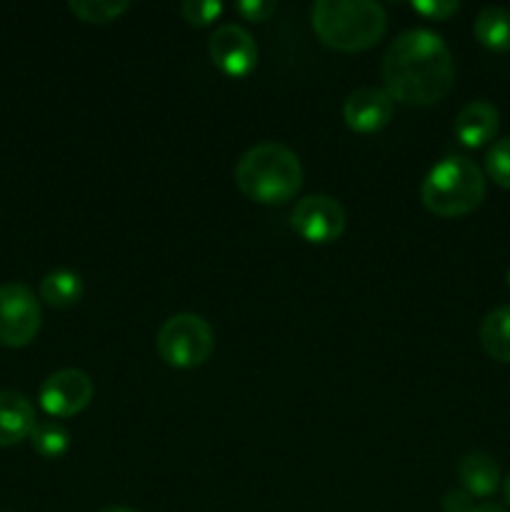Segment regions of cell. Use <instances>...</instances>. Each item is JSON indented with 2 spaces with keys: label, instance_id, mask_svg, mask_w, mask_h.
<instances>
[{
  "label": "cell",
  "instance_id": "cell-1",
  "mask_svg": "<svg viewBox=\"0 0 510 512\" xmlns=\"http://www.w3.org/2000/svg\"><path fill=\"white\" fill-rule=\"evenodd\" d=\"M383 80L390 98L398 103L433 105L453 88V53L433 30L410 28L385 50Z\"/></svg>",
  "mask_w": 510,
  "mask_h": 512
},
{
  "label": "cell",
  "instance_id": "cell-2",
  "mask_svg": "<svg viewBox=\"0 0 510 512\" xmlns=\"http://www.w3.org/2000/svg\"><path fill=\"white\" fill-rule=\"evenodd\" d=\"M235 183L245 198L263 205H280L295 198L303 185V165L283 143H258L240 155Z\"/></svg>",
  "mask_w": 510,
  "mask_h": 512
},
{
  "label": "cell",
  "instance_id": "cell-3",
  "mask_svg": "<svg viewBox=\"0 0 510 512\" xmlns=\"http://www.w3.org/2000/svg\"><path fill=\"white\" fill-rule=\"evenodd\" d=\"M310 20L325 45L348 53L375 45L388 28L385 8L373 0H318Z\"/></svg>",
  "mask_w": 510,
  "mask_h": 512
},
{
  "label": "cell",
  "instance_id": "cell-4",
  "mask_svg": "<svg viewBox=\"0 0 510 512\" xmlns=\"http://www.w3.org/2000/svg\"><path fill=\"white\" fill-rule=\"evenodd\" d=\"M420 198L440 218H460L485 200V173L465 155H445L428 170Z\"/></svg>",
  "mask_w": 510,
  "mask_h": 512
},
{
  "label": "cell",
  "instance_id": "cell-5",
  "mask_svg": "<svg viewBox=\"0 0 510 512\" xmlns=\"http://www.w3.org/2000/svg\"><path fill=\"white\" fill-rule=\"evenodd\" d=\"M155 348L170 368L190 370L203 365L215 350V333L203 315L175 313L160 325Z\"/></svg>",
  "mask_w": 510,
  "mask_h": 512
},
{
  "label": "cell",
  "instance_id": "cell-6",
  "mask_svg": "<svg viewBox=\"0 0 510 512\" xmlns=\"http://www.w3.org/2000/svg\"><path fill=\"white\" fill-rule=\"evenodd\" d=\"M40 323H43L40 300L28 285H0V345L25 348L35 340Z\"/></svg>",
  "mask_w": 510,
  "mask_h": 512
},
{
  "label": "cell",
  "instance_id": "cell-7",
  "mask_svg": "<svg viewBox=\"0 0 510 512\" xmlns=\"http://www.w3.org/2000/svg\"><path fill=\"white\" fill-rule=\"evenodd\" d=\"M290 225L308 243H333L345 233V208L330 195H305L295 205L293 215H290Z\"/></svg>",
  "mask_w": 510,
  "mask_h": 512
},
{
  "label": "cell",
  "instance_id": "cell-8",
  "mask_svg": "<svg viewBox=\"0 0 510 512\" xmlns=\"http://www.w3.org/2000/svg\"><path fill=\"white\" fill-rule=\"evenodd\" d=\"M93 380L88 373L78 368H65L58 373L48 375L40 385V408L50 418H73L80 410H85L93 400Z\"/></svg>",
  "mask_w": 510,
  "mask_h": 512
},
{
  "label": "cell",
  "instance_id": "cell-9",
  "mask_svg": "<svg viewBox=\"0 0 510 512\" xmlns=\"http://www.w3.org/2000/svg\"><path fill=\"white\" fill-rule=\"evenodd\" d=\"M208 53L215 68L230 78H245L258 65V45L243 25L225 23L208 40Z\"/></svg>",
  "mask_w": 510,
  "mask_h": 512
},
{
  "label": "cell",
  "instance_id": "cell-10",
  "mask_svg": "<svg viewBox=\"0 0 510 512\" xmlns=\"http://www.w3.org/2000/svg\"><path fill=\"white\" fill-rule=\"evenodd\" d=\"M395 100L385 88H365L353 90L343 103L345 125L355 133H378L393 120Z\"/></svg>",
  "mask_w": 510,
  "mask_h": 512
},
{
  "label": "cell",
  "instance_id": "cell-11",
  "mask_svg": "<svg viewBox=\"0 0 510 512\" xmlns=\"http://www.w3.org/2000/svg\"><path fill=\"white\" fill-rule=\"evenodd\" d=\"M500 125L498 108L488 100H473V103L463 105L455 118V138L465 145V148H483L485 143L495 138Z\"/></svg>",
  "mask_w": 510,
  "mask_h": 512
},
{
  "label": "cell",
  "instance_id": "cell-12",
  "mask_svg": "<svg viewBox=\"0 0 510 512\" xmlns=\"http://www.w3.org/2000/svg\"><path fill=\"white\" fill-rule=\"evenodd\" d=\"M38 425L35 408L20 390H0V448L18 445L30 438Z\"/></svg>",
  "mask_w": 510,
  "mask_h": 512
},
{
  "label": "cell",
  "instance_id": "cell-13",
  "mask_svg": "<svg viewBox=\"0 0 510 512\" xmlns=\"http://www.w3.org/2000/svg\"><path fill=\"white\" fill-rule=\"evenodd\" d=\"M458 478L470 498H490L500 485V465L488 453H468L460 458Z\"/></svg>",
  "mask_w": 510,
  "mask_h": 512
},
{
  "label": "cell",
  "instance_id": "cell-14",
  "mask_svg": "<svg viewBox=\"0 0 510 512\" xmlns=\"http://www.w3.org/2000/svg\"><path fill=\"white\" fill-rule=\"evenodd\" d=\"M85 293V285L80 273L70 268H58L50 270L43 280H40V300L50 305V308H73L80 303Z\"/></svg>",
  "mask_w": 510,
  "mask_h": 512
},
{
  "label": "cell",
  "instance_id": "cell-15",
  "mask_svg": "<svg viewBox=\"0 0 510 512\" xmlns=\"http://www.w3.org/2000/svg\"><path fill=\"white\" fill-rule=\"evenodd\" d=\"M480 345L490 358L510 363V305H498L480 323Z\"/></svg>",
  "mask_w": 510,
  "mask_h": 512
},
{
  "label": "cell",
  "instance_id": "cell-16",
  "mask_svg": "<svg viewBox=\"0 0 510 512\" xmlns=\"http://www.w3.org/2000/svg\"><path fill=\"white\" fill-rule=\"evenodd\" d=\"M475 38L488 50H510V13L500 5H485L473 23Z\"/></svg>",
  "mask_w": 510,
  "mask_h": 512
},
{
  "label": "cell",
  "instance_id": "cell-17",
  "mask_svg": "<svg viewBox=\"0 0 510 512\" xmlns=\"http://www.w3.org/2000/svg\"><path fill=\"white\" fill-rule=\"evenodd\" d=\"M30 445L35 453L45 460H58L68 453L70 448V433L65 425L55 423V420H45L38 423L30 433Z\"/></svg>",
  "mask_w": 510,
  "mask_h": 512
},
{
  "label": "cell",
  "instance_id": "cell-18",
  "mask_svg": "<svg viewBox=\"0 0 510 512\" xmlns=\"http://www.w3.org/2000/svg\"><path fill=\"white\" fill-rule=\"evenodd\" d=\"M68 8L85 23H110L118 20L130 8V3L128 0H73Z\"/></svg>",
  "mask_w": 510,
  "mask_h": 512
},
{
  "label": "cell",
  "instance_id": "cell-19",
  "mask_svg": "<svg viewBox=\"0 0 510 512\" xmlns=\"http://www.w3.org/2000/svg\"><path fill=\"white\" fill-rule=\"evenodd\" d=\"M485 173L500 188H510V135L495 140L485 153Z\"/></svg>",
  "mask_w": 510,
  "mask_h": 512
},
{
  "label": "cell",
  "instance_id": "cell-20",
  "mask_svg": "<svg viewBox=\"0 0 510 512\" xmlns=\"http://www.w3.org/2000/svg\"><path fill=\"white\" fill-rule=\"evenodd\" d=\"M180 10L190 25H210L223 13V3L220 0H185Z\"/></svg>",
  "mask_w": 510,
  "mask_h": 512
},
{
  "label": "cell",
  "instance_id": "cell-21",
  "mask_svg": "<svg viewBox=\"0 0 510 512\" xmlns=\"http://www.w3.org/2000/svg\"><path fill=\"white\" fill-rule=\"evenodd\" d=\"M410 8L428 20H445L453 13H458L460 3L458 0H413Z\"/></svg>",
  "mask_w": 510,
  "mask_h": 512
},
{
  "label": "cell",
  "instance_id": "cell-22",
  "mask_svg": "<svg viewBox=\"0 0 510 512\" xmlns=\"http://www.w3.org/2000/svg\"><path fill=\"white\" fill-rule=\"evenodd\" d=\"M235 10H238L245 20L263 23V20H268L270 15L278 10V3H275V0H240V3L235 5Z\"/></svg>",
  "mask_w": 510,
  "mask_h": 512
},
{
  "label": "cell",
  "instance_id": "cell-23",
  "mask_svg": "<svg viewBox=\"0 0 510 512\" xmlns=\"http://www.w3.org/2000/svg\"><path fill=\"white\" fill-rule=\"evenodd\" d=\"M440 505H443L445 512H473L475 510L473 498H470L465 490H448V493L443 495V500H440Z\"/></svg>",
  "mask_w": 510,
  "mask_h": 512
},
{
  "label": "cell",
  "instance_id": "cell-24",
  "mask_svg": "<svg viewBox=\"0 0 510 512\" xmlns=\"http://www.w3.org/2000/svg\"><path fill=\"white\" fill-rule=\"evenodd\" d=\"M473 512H505V510L495 503H483V505H475Z\"/></svg>",
  "mask_w": 510,
  "mask_h": 512
},
{
  "label": "cell",
  "instance_id": "cell-25",
  "mask_svg": "<svg viewBox=\"0 0 510 512\" xmlns=\"http://www.w3.org/2000/svg\"><path fill=\"white\" fill-rule=\"evenodd\" d=\"M100 512H140V510H133V508H123V505H113V508H103Z\"/></svg>",
  "mask_w": 510,
  "mask_h": 512
},
{
  "label": "cell",
  "instance_id": "cell-26",
  "mask_svg": "<svg viewBox=\"0 0 510 512\" xmlns=\"http://www.w3.org/2000/svg\"><path fill=\"white\" fill-rule=\"evenodd\" d=\"M505 500H508V505H510V475H508V480H505Z\"/></svg>",
  "mask_w": 510,
  "mask_h": 512
},
{
  "label": "cell",
  "instance_id": "cell-27",
  "mask_svg": "<svg viewBox=\"0 0 510 512\" xmlns=\"http://www.w3.org/2000/svg\"><path fill=\"white\" fill-rule=\"evenodd\" d=\"M508 285H510V270H508Z\"/></svg>",
  "mask_w": 510,
  "mask_h": 512
}]
</instances>
